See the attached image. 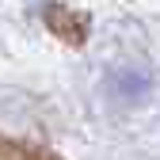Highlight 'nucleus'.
Wrapping results in <instances>:
<instances>
[{"instance_id":"1","label":"nucleus","mask_w":160,"mask_h":160,"mask_svg":"<svg viewBox=\"0 0 160 160\" xmlns=\"http://www.w3.org/2000/svg\"><path fill=\"white\" fill-rule=\"evenodd\" d=\"M0 160H61L57 152L42 149V145H31V141H19V137H8L0 130Z\"/></svg>"}]
</instances>
